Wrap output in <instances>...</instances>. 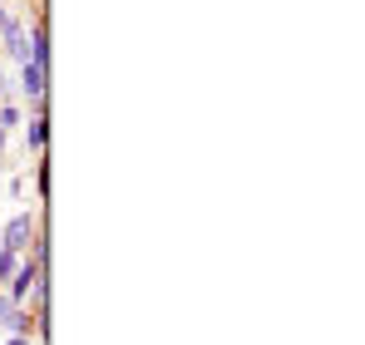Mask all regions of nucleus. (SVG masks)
I'll return each instance as SVG.
<instances>
[{
  "mask_svg": "<svg viewBox=\"0 0 365 345\" xmlns=\"http://www.w3.org/2000/svg\"><path fill=\"white\" fill-rule=\"evenodd\" d=\"M25 94H30V99H40V94H45V69H40V64H30V59H25Z\"/></svg>",
  "mask_w": 365,
  "mask_h": 345,
  "instance_id": "3",
  "label": "nucleus"
},
{
  "mask_svg": "<svg viewBox=\"0 0 365 345\" xmlns=\"http://www.w3.org/2000/svg\"><path fill=\"white\" fill-rule=\"evenodd\" d=\"M10 345H30V341H25V336H15V341H10Z\"/></svg>",
  "mask_w": 365,
  "mask_h": 345,
  "instance_id": "5",
  "label": "nucleus"
},
{
  "mask_svg": "<svg viewBox=\"0 0 365 345\" xmlns=\"http://www.w3.org/2000/svg\"><path fill=\"white\" fill-rule=\"evenodd\" d=\"M0 25H5V40H10V50H15V55H25V59H30V45H25V30H20V25H15L10 15H0Z\"/></svg>",
  "mask_w": 365,
  "mask_h": 345,
  "instance_id": "2",
  "label": "nucleus"
},
{
  "mask_svg": "<svg viewBox=\"0 0 365 345\" xmlns=\"http://www.w3.org/2000/svg\"><path fill=\"white\" fill-rule=\"evenodd\" d=\"M30 232H35V222H30V217H15V222L5 227V252H20V247L30 242Z\"/></svg>",
  "mask_w": 365,
  "mask_h": 345,
  "instance_id": "1",
  "label": "nucleus"
},
{
  "mask_svg": "<svg viewBox=\"0 0 365 345\" xmlns=\"http://www.w3.org/2000/svg\"><path fill=\"white\" fill-rule=\"evenodd\" d=\"M35 282H40V267H25V272H20V282H15V291H30Z\"/></svg>",
  "mask_w": 365,
  "mask_h": 345,
  "instance_id": "4",
  "label": "nucleus"
}]
</instances>
